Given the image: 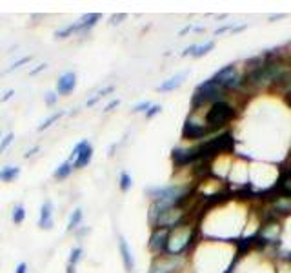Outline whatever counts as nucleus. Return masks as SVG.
I'll return each instance as SVG.
<instances>
[{
  "label": "nucleus",
  "instance_id": "f257e3e1",
  "mask_svg": "<svg viewBox=\"0 0 291 273\" xmlns=\"http://www.w3.org/2000/svg\"><path fill=\"white\" fill-rule=\"evenodd\" d=\"M198 233V228L191 222H184L180 226L170 230V237H168V246H166V257L178 258L182 257L188 250L193 246Z\"/></svg>",
  "mask_w": 291,
  "mask_h": 273
},
{
  "label": "nucleus",
  "instance_id": "f03ea898",
  "mask_svg": "<svg viewBox=\"0 0 291 273\" xmlns=\"http://www.w3.org/2000/svg\"><path fill=\"white\" fill-rule=\"evenodd\" d=\"M236 116L235 106L228 100H216L213 102L204 113V122L210 128V132H218L222 128H226L233 118Z\"/></svg>",
  "mask_w": 291,
  "mask_h": 273
},
{
  "label": "nucleus",
  "instance_id": "7ed1b4c3",
  "mask_svg": "<svg viewBox=\"0 0 291 273\" xmlns=\"http://www.w3.org/2000/svg\"><path fill=\"white\" fill-rule=\"evenodd\" d=\"M224 98V90H222L218 84L208 78L204 80L202 84L195 88V93H193V98H191V108H193V112H196L198 108L206 106V104H213L216 100H222Z\"/></svg>",
  "mask_w": 291,
  "mask_h": 273
},
{
  "label": "nucleus",
  "instance_id": "20e7f679",
  "mask_svg": "<svg viewBox=\"0 0 291 273\" xmlns=\"http://www.w3.org/2000/svg\"><path fill=\"white\" fill-rule=\"evenodd\" d=\"M242 75L240 71L236 70L235 64H230V66H224L222 70H218L215 75L211 76V80L218 84L224 91H233V90H238L242 86Z\"/></svg>",
  "mask_w": 291,
  "mask_h": 273
},
{
  "label": "nucleus",
  "instance_id": "39448f33",
  "mask_svg": "<svg viewBox=\"0 0 291 273\" xmlns=\"http://www.w3.org/2000/svg\"><path fill=\"white\" fill-rule=\"evenodd\" d=\"M210 128L206 126L204 118H196L195 113H191L190 116L184 122V128H182V138L186 140H200V138H206L210 135Z\"/></svg>",
  "mask_w": 291,
  "mask_h": 273
},
{
  "label": "nucleus",
  "instance_id": "423d86ee",
  "mask_svg": "<svg viewBox=\"0 0 291 273\" xmlns=\"http://www.w3.org/2000/svg\"><path fill=\"white\" fill-rule=\"evenodd\" d=\"M168 237H170V230H162V228H153V232L148 240V248L155 257H162L166 253Z\"/></svg>",
  "mask_w": 291,
  "mask_h": 273
},
{
  "label": "nucleus",
  "instance_id": "0eeeda50",
  "mask_svg": "<svg viewBox=\"0 0 291 273\" xmlns=\"http://www.w3.org/2000/svg\"><path fill=\"white\" fill-rule=\"evenodd\" d=\"M280 233H282L280 222L275 220V218H270L266 224H262L260 232L256 233V238H258L262 244L276 242V240L280 238Z\"/></svg>",
  "mask_w": 291,
  "mask_h": 273
},
{
  "label": "nucleus",
  "instance_id": "6e6552de",
  "mask_svg": "<svg viewBox=\"0 0 291 273\" xmlns=\"http://www.w3.org/2000/svg\"><path fill=\"white\" fill-rule=\"evenodd\" d=\"M268 212H271V217H290L291 215V197L290 195H276L268 204Z\"/></svg>",
  "mask_w": 291,
  "mask_h": 273
},
{
  "label": "nucleus",
  "instance_id": "1a4fd4ad",
  "mask_svg": "<svg viewBox=\"0 0 291 273\" xmlns=\"http://www.w3.org/2000/svg\"><path fill=\"white\" fill-rule=\"evenodd\" d=\"M178 268H180V260L178 258L162 255V257H155L148 273H176Z\"/></svg>",
  "mask_w": 291,
  "mask_h": 273
},
{
  "label": "nucleus",
  "instance_id": "9d476101",
  "mask_svg": "<svg viewBox=\"0 0 291 273\" xmlns=\"http://www.w3.org/2000/svg\"><path fill=\"white\" fill-rule=\"evenodd\" d=\"M75 88H76V75L73 71H68V73L58 76V80H56V95L68 96L75 91Z\"/></svg>",
  "mask_w": 291,
  "mask_h": 273
},
{
  "label": "nucleus",
  "instance_id": "9b49d317",
  "mask_svg": "<svg viewBox=\"0 0 291 273\" xmlns=\"http://www.w3.org/2000/svg\"><path fill=\"white\" fill-rule=\"evenodd\" d=\"M118 252H120V258H122V262H124L126 272L131 273L135 270V257H133L130 244H128V240H126L124 237L118 238Z\"/></svg>",
  "mask_w": 291,
  "mask_h": 273
},
{
  "label": "nucleus",
  "instance_id": "f8f14e48",
  "mask_svg": "<svg viewBox=\"0 0 291 273\" xmlns=\"http://www.w3.org/2000/svg\"><path fill=\"white\" fill-rule=\"evenodd\" d=\"M38 228H40V230H51V228H53V202H51L50 198L44 200L40 206Z\"/></svg>",
  "mask_w": 291,
  "mask_h": 273
},
{
  "label": "nucleus",
  "instance_id": "ddd939ff",
  "mask_svg": "<svg viewBox=\"0 0 291 273\" xmlns=\"http://www.w3.org/2000/svg\"><path fill=\"white\" fill-rule=\"evenodd\" d=\"M213 48H215V42L213 40H208V42H204V44H191L182 51V56H195V58H200V56L208 55Z\"/></svg>",
  "mask_w": 291,
  "mask_h": 273
},
{
  "label": "nucleus",
  "instance_id": "4468645a",
  "mask_svg": "<svg viewBox=\"0 0 291 273\" xmlns=\"http://www.w3.org/2000/svg\"><path fill=\"white\" fill-rule=\"evenodd\" d=\"M188 76V71H182V73H176V75H173L171 78H168V80H164L160 84V86L156 88V90L160 91V93H168V91H175L178 90V88L182 86V82H184V78Z\"/></svg>",
  "mask_w": 291,
  "mask_h": 273
},
{
  "label": "nucleus",
  "instance_id": "2eb2a0df",
  "mask_svg": "<svg viewBox=\"0 0 291 273\" xmlns=\"http://www.w3.org/2000/svg\"><path fill=\"white\" fill-rule=\"evenodd\" d=\"M91 158H93V146L88 144V146L76 155L75 160L71 162V164H73V170H82V168H86L91 162Z\"/></svg>",
  "mask_w": 291,
  "mask_h": 273
},
{
  "label": "nucleus",
  "instance_id": "dca6fc26",
  "mask_svg": "<svg viewBox=\"0 0 291 273\" xmlns=\"http://www.w3.org/2000/svg\"><path fill=\"white\" fill-rule=\"evenodd\" d=\"M100 18H102L100 13H88V15H84L80 20L76 22V33H78V31H88V30H91V28H95Z\"/></svg>",
  "mask_w": 291,
  "mask_h": 273
},
{
  "label": "nucleus",
  "instance_id": "f3484780",
  "mask_svg": "<svg viewBox=\"0 0 291 273\" xmlns=\"http://www.w3.org/2000/svg\"><path fill=\"white\" fill-rule=\"evenodd\" d=\"M276 192L280 195H290L291 197V168L276 178Z\"/></svg>",
  "mask_w": 291,
  "mask_h": 273
},
{
  "label": "nucleus",
  "instance_id": "a211bd4d",
  "mask_svg": "<svg viewBox=\"0 0 291 273\" xmlns=\"http://www.w3.org/2000/svg\"><path fill=\"white\" fill-rule=\"evenodd\" d=\"M20 168L18 166H6L0 170V182H13L20 175Z\"/></svg>",
  "mask_w": 291,
  "mask_h": 273
},
{
  "label": "nucleus",
  "instance_id": "6ab92c4d",
  "mask_svg": "<svg viewBox=\"0 0 291 273\" xmlns=\"http://www.w3.org/2000/svg\"><path fill=\"white\" fill-rule=\"evenodd\" d=\"M73 173V164H71L70 160L62 162V164H58L56 166V170L53 172V178H56V180H64V178H68Z\"/></svg>",
  "mask_w": 291,
  "mask_h": 273
},
{
  "label": "nucleus",
  "instance_id": "aec40b11",
  "mask_svg": "<svg viewBox=\"0 0 291 273\" xmlns=\"http://www.w3.org/2000/svg\"><path fill=\"white\" fill-rule=\"evenodd\" d=\"M82 218H84V212H82L80 208H76L75 212L71 213L70 220H68V228H66V232L71 233V232H75L76 228H80Z\"/></svg>",
  "mask_w": 291,
  "mask_h": 273
},
{
  "label": "nucleus",
  "instance_id": "412c9836",
  "mask_svg": "<svg viewBox=\"0 0 291 273\" xmlns=\"http://www.w3.org/2000/svg\"><path fill=\"white\" fill-rule=\"evenodd\" d=\"M64 115H66L64 110H60V112H56V113H51V115L48 116V118H44V120L40 122V126L36 128V132H46L48 128H51L53 124H55V122L60 120V118H62Z\"/></svg>",
  "mask_w": 291,
  "mask_h": 273
},
{
  "label": "nucleus",
  "instance_id": "4be33fe9",
  "mask_svg": "<svg viewBox=\"0 0 291 273\" xmlns=\"http://www.w3.org/2000/svg\"><path fill=\"white\" fill-rule=\"evenodd\" d=\"M11 220H13V224H15V226H20V224L26 220V208L22 206V204H16V206L13 208V213H11Z\"/></svg>",
  "mask_w": 291,
  "mask_h": 273
},
{
  "label": "nucleus",
  "instance_id": "5701e85b",
  "mask_svg": "<svg viewBox=\"0 0 291 273\" xmlns=\"http://www.w3.org/2000/svg\"><path fill=\"white\" fill-rule=\"evenodd\" d=\"M113 91H115V86H108V88H104V90L96 91L95 96H91V98H88V102H86V106H88V108L95 106V104H96L98 100H100V98H104L106 95H110V93H113Z\"/></svg>",
  "mask_w": 291,
  "mask_h": 273
},
{
  "label": "nucleus",
  "instance_id": "b1692460",
  "mask_svg": "<svg viewBox=\"0 0 291 273\" xmlns=\"http://www.w3.org/2000/svg\"><path fill=\"white\" fill-rule=\"evenodd\" d=\"M118 186H120L122 193H128L133 186V178L128 172H120V178H118Z\"/></svg>",
  "mask_w": 291,
  "mask_h": 273
},
{
  "label": "nucleus",
  "instance_id": "393cba45",
  "mask_svg": "<svg viewBox=\"0 0 291 273\" xmlns=\"http://www.w3.org/2000/svg\"><path fill=\"white\" fill-rule=\"evenodd\" d=\"M82 255H84V250H82L80 246H75V248H71L70 258H68V264H71V266H76V264H78L82 260Z\"/></svg>",
  "mask_w": 291,
  "mask_h": 273
},
{
  "label": "nucleus",
  "instance_id": "a878e982",
  "mask_svg": "<svg viewBox=\"0 0 291 273\" xmlns=\"http://www.w3.org/2000/svg\"><path fill=\"white\" fill-rule=\"evenodd\" d=\"M73 33H76V22H73V24L66 26V28H60V30L55 31V36L56 38H68V36H71Z\"/></svg>",
  "mask_w": 291,
  "mask_h": 273
},
{
  "label": "nucleus",
  "instance_id": "bb28decb",
  "mask_svg": "<svg viewBox=\"0 0 291 273\" xmlns=\"http://www.w3.org/2000/svg\"><path fill=\"white\" fill-rule=\"evenodd\" d=\"M13 140H15V133L13 132H10L8 135H4V138H0V155L8 150V148L13 144Z\"/></svg>",
  "mask_w": 291,
  "mask_h": 273
},
{
  "label": "nucleus",
  "instance_id": "cd10ccee",
  "mask_svg": "<svg viewBox=\"0 0 291 273\" xmlns=\"http://www.w3.org/2000/svg\"><path fill=\"white\" fill-rule=\"evenodd\" d=\"M28 62H31V55H26V56H22V58H18V60H15L13 64H11L8 70L4 71V73H11V71H15V70H18L20 66H24V64H28Z\"/></svg>",
  "mask_w": 291,
  "mask_h": 273
},
{
  "label": "nucleus",
  "instance_id": "c85d7f7f",
  "mask_svg": "<svg viewBox=\"0 0 291 273\" xmlns=\"http://www.w3.org/2000/svg\"><path fill=\"white\" fill-rule=\"evenodd\" d=\"M88 144H90V142L86 140V138H84V140H80V142H78V144H75V148H73V150H71L70 162H73V160H75V158H76V155H78V153H80L82 150H84V148L88 146Z\"/></svg>",
  "mask_w": 291,
  "mask_h": 273
},
{
  "label": "nucleus",
  "instance_id": "c756f323",
  "mask_svg": "<svg viewBox=\"0 0 291 273\" xmlns=\"http://www.w3.org/2000/svg\"><path fill=\"white\" fill-rule=\"evenodd\" d=\"M56 100H58V95H56V91H50V93H46L44 102H46V106H48V108L55 106Z\"/></svg>",
  "mask_w": 291,
  "mask_h": 273
},
{
  "label": "nucleus",
  "instance_id": "7c9ffc66",
  "mask_svg": "<svg viewBox=\"0 0 291 273\" xmlns=\"http://www.w3.org/2000/svg\"><path fill=\"white\" fill-rule=\"evenodd\" d=\"M162 112V106L160 104H151V108L150 110H148V112H146V118H148V120H150V118H153V116H156L158 115V113Z\"/></svg>",
  "mask_w": 291,
  "mask_h": 273
},
{
  "label": "nucleus",
  "instance_id": "2f4dec72",
  "mask_svg": "<svg viewBox=\"0 0 291 273\" xmlns=\"http://www.w3.org/2000/svg\"><path fill=\"white\" fill-rule=\"evenodd\" d=\"M150 108H151V102L144 100V102H140V104H135V106H133V113H146Z\"/></svg>",
  "mask_w": 291,
  "mask_h": 273
},
{
  "label": "nucleus",
  "instance_id": "473e14b6",
  "mask_svg": "<svg viewBox=\"0 0 291 273\" xmlns=\"http://www.w3.org/2000/svg\"><path fill=\"white\" fill-rule=\"evenodd\" d=\"M44 70H48V64H46V62H42V64H38V66H36L35 70H31V71H30V75H31V76H35V75H38V73H42Z\"/></svg>",
  "mask_w": 291,
  "mask_h": 273
},
{
  "label": "nucleus",
  "instance_id": "72a5a7b5",
  "mask_svg": "<svg viewBox=\"0 0 291 273\" xmlns=\"http://www.w3.org/2000/svg\"><path fill=\"white\" fill-rule=\"evenodd\" d=\"M126 18V13H116V15L111 16V24L116 26V24H120V20H124Z\"/></svg>",
  "mask_w": 291,
  "mask_h": 273
},
{
  "label": "nucleus",
  "instance_id": "f704fd0d",
  "mask_svg": "<svg viewBox=\"0 0 291 273\" xmlns=\"http://www.w3.org/2000/svg\"><path fill=\"white\" fill-rule=\"evenodd\" d=\"M13 95H15V90H8V91L4 93V95L0 96V102H8Z\"/></svg>",
  "mask_w": 291,
  "mask_h": 273
},
{
  "label": "nucleus",
  "instance_id": "c9c22d12",
  "mask_svg": "<svg viewBox=\"0 0 291 273\" xmlns=\"http://www.w3.org/2000/svg\"><path fill=\"white\" fill-rule=\"evenodd\" d=\"M88 232H90V228H82V226H80V228H76V230H75L76 238H82Z\"/></svg>",
  "mask_w": 291,
  "mask_h": 273
},
{
  "label": "nucleus",
  "instance_id": "e433bc0d",
  "mask_svg": "<svg viewBox=\"0 0 291 273\" xmlns=\"http://www.w3.org/2000/svg\"><path fill=\"white\" fill-rule=\"evenodd\" d=\"M15 273H28V262H18L15 268Z\"/></svg>",
  "mask_w": 291,
  "mask_h": 273
},
{
  "label": "nucleus",
  "instance_id": "4c0bfd02",
  "mask_svg": "<svg viewBox=\"0 0 291 273\" xmlns=\"http://www.w3.org/2000/svg\"><path fill=\"white\" fill-rule=\"evenodd\" d=\"M118 104H120V100H118V98H115V100H111L110 104L106 106V112H113V110H115V108L118 106Z\"/></svg>",
  "mask_w": 291,
  "mask_h": 273
},
{
  "label": "nucleus",
  "instance_id": "58836bf2",
  "mask_svg": "<svg viewBox=\"0 0 291 273\" xmlns=\"http://www.w3.org/2000/svg\"><path fill=\"white\" fill-rule=\"evenodd\" d=\"M230 30H233V26H231V24L222 26V28H218V30L215 31V35H220V33H226V31H230Z\"/></svg>",
  "mask_w": 291,
  "mask_h": 273
},
{
  "label": "nucleus",
  "instance_id": "ea45409f",
  "mask_svg": "<svg viewBox=\"0 0 291 273\" xmlns=\"http://www.w3.org/2000/svg\"><path fill=\"white\" fill-rule=\"evenodd\" d=\"M38 150H40V146H35V148H31V150H30V152H28V153H26L24 157H26V158H30V157H33V155H35V153H36V152H38Z\"/></svg>",
  "mask_w": 291,
  "mask_h": 273
},
{
  "label": "nucleus",
  "instance_id": "a19ab883",
  "mask_svg": "<svg viewBox=\"0 0 291 273\" xmlns=\"http://www.w3.org/2000/svg\"><path fill=\"white\" fill-rule=\"evenodd\" d=\"M76 266H71V264H68V266H66V273H76Z\"/></svg>",
  "mask_w": 291,
  "mask_h": 273
},
{
  "label": "nucleus",
  "instance_id": "79ce46f5",
  "mask_svg": "<svg viewBox=\"0 0 291 273\" xmlns=\"http://www.w3.org/2000/svg\"><path fill=\"white\" fill-rule=\"evenodd\" d=\"M248 28V24H242V26H235V28H233V31H235V33H238V31H242V30H246Z\"/></svg>",
  "mask_w": 291,
  "mask_h": 273
},
{
  "label": "nucleus",
  "instance_id": "37998d69",
  "mask_svg": "<svg viewBox=\"0 0 291 273\" xmlns=\"http://www.w3.org/2000/svg\"><path fill=\"white\" fill-rule=\"evenodd\" d=\"M280 18H284V15H271L270 16L271 22H273V20H280Z\"/></svg>",
  "mask_w": 291,
  "mask_h": 273
},
{
  "label": "nucleus",
  "instance_id": "c03bdc74",
  "mask_svg": "<svg viewBox=\"0 0 291 273\" xmlns=\"http://www.w3.org/2000/svg\"><path fill=\"white\" fill-rule=\"evenodd\" d=\"M190 30H191V26H188V28H184V30L180 31V35H186V33H188V31H190Z\"/></svg>",
  "mask_w": 291,
  "mask_h": 273
},
{
  "label": "nucleus",
  "instance_id": "a18cd8bd",
  "mask_svg": "<svg viewBox=\"0 0 291 273\" xmlns=\"http://www.w3.org/2000/svg\"><path fill=\"white\" fill-rule=\"evenodd\" d=\"M0 136H2V133H0Z\"/></svg>",
  "mask_w": 291,
  "mask_h": 273
}]
</instances>
